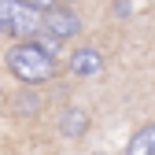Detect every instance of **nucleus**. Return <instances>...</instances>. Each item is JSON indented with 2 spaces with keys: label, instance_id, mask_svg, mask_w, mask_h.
Returning <instances> with one entry per match:
<instances>
[{
  "label": "nucleus",
  "instance_id": "nucleus-3",
  "mask_svg": "<svg viewBox=\"0 0 155 155\" xmlns=\"http://www.w3.org/2000/svg\"><path fill=\"white\" fill-rule=\"evenodd\" d=\"M45 30L55 37V41H74V37L81 33V22H78V15H70V11L48 8L45 11Z\"/></svg>",
  "mask_w": 155,
  "mask_h": 155
},
{
  "label": "nucleus",
  "instance_id": "nucleus-7",
  "mask_svg": "<svg viewBox=\"0 0 155 155\" xmlns=\"http://www.w3.org/2000/svg\"><path fill=\"white\" fill-rule=\"evenodd\" d=\"M26 4H33V8H41V11H48V8H55V0H26Z\"/></svg>",
  "mask_w": 155,
  "mask_h": 155
},
{
  "label": "nucleus",
  "instance_id": "nucleus-5",
  "mask_svg": "<svg viewBox=\"0 0 155 155\" xmlns=\"http://www.w3.org/2000/svg\"><path fill=\"white\" fill-rule=\"evenodd\" d=\"M126 155H155V122L144 126V129H137V133L129 137Z\"/></svg>",
  "mask_w": 155,
  "mask_h": 155
},
{
  "label": "nucleus",
  "instance_id": "nucleus-6",
  "mask_svg": "<svg viewBox=\"0 0 155 155\" xmlns=\"http://www.w3.org/2000/svg\"><path fill=\"white\" fill-rule=\"evenodd\" d=\"M85 126H89V114H85L81 107L63 111V118H59V129L67 133V137H81V133H85Z\"/></svg>",
  "mask_w": 155,
  "mask_h": 155
},
{
  "label": "nucleus",
  "instance_id": "nucleus-2",
  "mask_svg": "<svg viewBox=\"0 0 155 155\" xmlns=\"http://www.w3.org/2000/svg\"><path fill=\"white\" fill-rule=\"evenodd\" d=\"M0 30L15 37H33L37 30H45V11L26 0H0Z\"/></svg>",
  "mask_w": 155,
  "mask_h": 155
},
{
  "label": "nucleus",
  "instance_id": "nucleus-4",
  "mask_svg": "<svg viewBox=\"0 0 155 155\" xmlns=\"http://www.w3.org/2000/svg\"><path fill=\"white\" fill-rule=\"evenodd\" d=\"M100 67H104V59H100V52H96V48H78V52L70 55V70H74L78 78L100 74Z\"/></svg>",
  "mask_w": 155,
  "mask_h": 155
},
{
  "label": "nucleus",
  "instance_id": "nucleus-1",
  "mask_svg": "<svg viewBox=\"0 0 155 155\" xmlns=\"http://www.w3.org/2000/svg\"><path fill=\"white\" fill-rule=\"evenodd\" d=\"M8 70L18 81H26V85H45V81H52V78L59 74L55 55L45 45H37L33 37H26V41H18V45L8 48Z\"/></svg>",
  "mask_w": 155,
  "mask_h": 155
}]
</instances>
